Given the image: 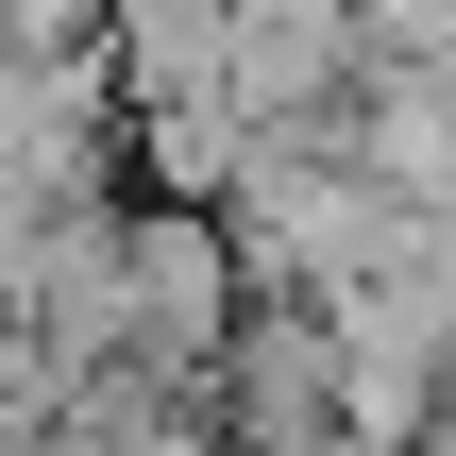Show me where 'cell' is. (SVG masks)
I'll return each mask as SVG.
<instances>
[{
    "label": "cell",
    "instance_id": "1",
    "mask_svg": "<svg viewBox=\"0 0 456 456\" xmlns=\"http://www.w3.org/2000/svg\"><path fill=\"white\" fill-rule=\"evenodd\" d=\"M355 152H372V186H456V68H389Z\"/></svg>",
    "mask_w": 456,
    "mask_h": 456
}]
</instances>
